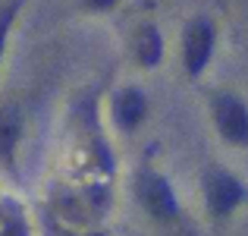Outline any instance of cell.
Instances as JSON below:
<instances>
[{
    "label": "cell",
    "instance_id": "cell-9",
    "mask_svg": "<svg viewBox=\"0 0 248 236\" xmlns=\"http://www.w3.org/2000/svg\"><path fill=\"white\" fill-rule=\"evenodd\" d=\"M113 3H116V0H85V6H88V10H110Z\"/></svg>",
    "mask_w": 248,
    "mask_h": 236
},
{
    "label": "cell",
    "instance_id": "cell-4",
    "mask_svg": "<svg viewBox=\"0 0 248 236\" xmlns=\"http://www.w3.org/2000/svg\"><path fill=\"white\" fill-rule=\"evenodd\" d=\"M139 199H141V205L151 214H157V218H173V214H179V202H176L170 183L160 173H151V170H148V173L139 176Z\"/></svg>",
    "mask_w": 248,
    "mask_h": 236
},
{
    "label": "cell",
    "instance_id": "cell-3",
    "mask_svg": "<svg viewBox=\"0 0 248 236\" xmlns=\"http://www.w3.org/2000/svg\"><path fill=\"white\" fill-rule=\"evenodd\" d=\"M214 54V25L211 19H195L188 22L186 35H182V60H186V73L198 76L207 67Z\"/></svg>",
    "mask_w": 248,
    "mask_h": 236
},
{
    "label": "cell",
    "instance_id": "cell-7",
    "mask_svg": "<svg viewBox=\"0 0 248 236\" xmlns=\"http://www.w3.org/2000/svg\"><path fill=\"white\" fill-rule=\"evenodd\" d=\"M160 57H164V38L154 25H141L139 35H135V60L141 67H157Z\"/></svg>",
    "mask_w": 248,
    "mask_h": 236
},
{
    "label": "cell",
    "instance_id": "cell-6",
    "mask_svg": "<svg viewBox=\"0 0 248 236\" xmlns=\"http://www.w3.org/2000/svg\"><path fill=\"white\" fill-rule=\"evenodd\" d=\"M19 135H22V117H19L16 104H3L0 107V157L13 161V152L19 145Z\"/></svg>",
    "mask_w": 248,
    "mask_h": 236
},
{
    "label": "cell",
    "instance_id": "cell-1",
    "mask_svg": "<svg viewBox=\"0 0 248 236\" xmlns=\"http://www.w3.org/2000/svg\"><path fill=\"white\" fill-rule=\"evenodd\" d=\"M214 110V126L232 145H248V107L230 91H220L211 104Z\"/></svg>",
    "mask_w": 248,
    "mask_h": 236
},
{
    "label": "cell",
    "instance_id": "cell-2",
    "mask_svg": "<svg viewBox=\"0 0 248 236\" xmlns=\"http://www.w3.org/2000/svg\"><path fill=\"white\" fill-rule=\"evenodd\" d=\"M204 195H207V208L220 218V214H230L232 208L245 199V189L230 170L211 167L204 173Z\"/></svg>",
    "mask_w": 248,
    "mask_h": 236
},
{
    "label": "cell",
    "instance_id": "cell-8",
    "mask_svg": "<svg viewBox=\"0 0 248 236\" xmlns=\"http://www.w3.org/2000/svg\"><path fill=\"white\" fill-rule=\"evenodd\" d=\"M16 10H19V0H16V3H10L3 13H0V54H3V41H6V32H10V25H13Z\"/></svg>",
    "mask_w": 248,
    "mask_h": 236
},
{
    "label": "cell",
    "instance_id": "cell-5",
    "mask_svg": "<svg viewBox=\"0 0 248 236\" xmlns=\"http://www.w3.org/2000/svg\"><path fill=\"white\" fill-rule=\"evenodd\" d=\"M113 120L120 129H135L148 114V101L139 88H120L113 95Z\"/></svg>",
    "mask_w": 248,
    "mask_h": 236
}]
</instances>
